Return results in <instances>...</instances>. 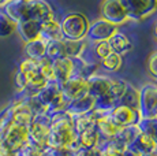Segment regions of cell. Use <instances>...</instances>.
Returning <instances> with one entry per match:
<instances>
[{
  "mask_svg": "<svg viewBox=\"0 0 157 156\" xmlns=\"http://www.w3.org/2000/svg\"><path fill=\"white\" fill-rule=\"evenodd\" d=\"M48 146H51V148H67L72 154L79 149L77 142V131L74 127V118L66 110L51 115Z\"/></svg>",
  "mask_w": 157,
  "mask_h": 156,
  "instance_id": "obj_1",
  "label": "cell"
},
{
  "mask_svg": "<svg viewBox=\"0 0 157 156\" xmlns=\"http://www.w3.org/2000/svg\"><path fill=\"white\" fill-rule=\"evenodd\" d=\"M36 97H37L38 101L45 107L47 114H49V115L60 112V111H64L66 106H67V103H68V101L63 97L59 84L53 82V81H49V82L36 95Z\"/></svg>",
  "mask_w": 157,
  "mask_h": 156,
  "instance_id": "obj_2",
  "label": "cell"
},
{
  "mask_svg": "<svg viewBox=\"0 0 157 156\" xmlns=\"http://www.w3.org/2000/svg\"><path fill=\"white\" fill-rule=\"evenodd\" d=\"M89 21L81 13H68L63 17L60 22L63 38L67 40H82L86 38V33L89 29Z\"/></svg>",
  "mask_w": 157,
  "mask_h": 156,
  "instance_id": "obj_3",
  "label": "cell"
},
{
  "mask_svg": "<svg viewBox=\"0 0 157 156\" xmlns=\"http://www.w3.org/2000/svg\"><path fill=\"white\" fill-rule=\"evenodd\" d=\"M51 129V115L47 112L37 114L33 116L32 122L28 126L29 142L40 148H48V136Z\"/></svg>",
  "mask_w": 157,
  "mask_h": 156,
  "instance_id": "obj_4",
  "label": "cell"
},
{
  "mask_svg": "<svg viewBox=\"0 0 157 156\" xmlns=\"http://www.w3.org/2000/svg\"><path fill=\"white\" fill-rule=\"evenodd\" d=\"M128 17V21L141 22L157 11V0H119Z\"/></svg>",
  "mask_w": 157,
  "mask_h": 156,
  "instance_id": "obj_5",
  "label": "cell"
},
{
  "mask_svg": "<svg viewBox=\"0 0 157 156\" xmlns=\"http://www.w3.org/2000/svg\"><path fill=\"white\" fill-rule=\"evenodd\" d=\"M0 141L8 151L18 155V152L29 142V130L28 126L13 123L0 137Z\"/></svg>",
  "mask_w": 157,
  "mask_h": 156,
  "instance_id": "obj_6",
  "label": "cell"
},
{
  "mask_svg": "<svg viewBox=\"0 0 157 156\" xmlns=\"http://www.w3.org/2000/svg\"><path fill=\"white\" fill-rule=\"evenodd\" d=\"M100 15L102 19L119 26L128 21L127 13L119 0H102L100 6Z\"/></svg>",
  "mask_w": 157,
  "mask_h": 156,
  "instance_id": "obj_7",
  "label": "cell"
},
{
  "mask_svg": "<svg viewBox=\"0 0 157 156\" xmlns=\"http://www.w3.org/2000/svg\"><path fill=\"white\" fill-rule=\"evenodd\" d=\"M119 29H117L116 25L108 22V21L102 19H96L93 22L89 23V29H87L86 33V38L90 43H100V41H108L109 37L116 33Z\"/></svg>",
  "mask_w": 157,
  "mask_h": 156,
  "instance_id": "obj_8",
  "label": "cell"
},
{
  "mask_svg": "<svg viewBox=\"0 0 157 156\" xmlns=\"http://www.w3.org/2000/svg\"><path fill=\"white\" fill-rule=\"evenodd\" d=\"M157 111V84H146L140 89V112L142 118L155 116Z\"/></svg>",
  "mask_w": 157,
  "mask_h": 156,
  "instance_id": "obj_9",
  "label": "cell"
},
{
  "mask_svg": "<svg viewBox=\"0 0 157 156\" xmlns=\"http://www.w3.org/2000/svg\"><path fill=\"white\" fill-rule=\"evenodd\" d=\"M109 116L112 118V121L116 123L119 127H126V126H132L138 125V122L141 121V112L138 110L130 108L127 106H122L117 104L112 110L109 111Z\"/></svg>",
  "mask_w": 157,
  "mask_h": 156,
  "instance_id": "obj_10",
  "label": "cell"
},
{
  "mask_svg": "<svg viewBox=\"0 0 157 156\" xmlns=\"http://www.w3.org/2000/svg\"><path fill=\"white\" fill-rule=\"evenodd\" d=\"M59 86L63 97L67 101H71L74 99H78L87 93V81L86 78L81 76H71L68 80H66L63 84H60Z\"/></svg>",
  "mask_w": 157,
  "mask_h": 156,
  "instance_id": "obj_11",
  "label": "cell"
},
{
  "mask_svg": "<svg viewBox=\"0 0 157 156\" xmlns=\"http://www.w3.org/2000/svg\"><path fill=\"white\" fill-rule=\"evenodd\" d=\"M55 18L53 8L47 0H33L28 3V19L43 23Z\"/></svg>",
  "mask_w": 157,
  "mask_h": 156,
  "instance_id": "obj_12",
  "label": "cell"
},
{
  "mask_svg": "<svg viewBox=\"0 0 157 156\" xmlns=\"http://www.w3.org/2000/svg\"><path fill=\"white\" fill-rule=\"evenodd\" d=\"M94 108H96V99L93 97V96H90L89 93L68 101L67 106H66V111L70 114L72 118H74V116L83 115V114H87Z\"/></svg>",
  "mask_w": 157,
  "mask_h": 156,
  "instance_id": "obj_13",
  "label": "cell"
},
{
  "mask_svg": "<svg viewBox=\"0 0 157 156\" xmlns=\"http://www.w3.org/2000/svg\"><path fill=\"white\" fill-rule=\"evenodd\" d=\"M71 76H74V60L71 58H62L52 60L53 82L60 85L66 80H68Z\"/></svg>",
  "mask_w": 157,
  "mask_h": 156,
  "instance_id": "obj_14",
  "label": "cell"
},
{
  "mask_svg": "<svg viewBox=\"0 0 157 156\" xmlns=\"http://www.w3.org/2000/svg\"><path fill=\"white\" fill-rule=\"evenodd\" d=\"M86 81H87V93L93 96L94 99L107 93L109 91L111 84H112V78L111 77L97 73L86 78Z\"/></svg>",
  "mask_w": 157,
  "mask_h": 156,
  "instance_id": "obj_15",
  "label": "cell"
},
{
  "mask_svg": "<svg viewBox=\"0 0 157 156\" xmlns=\"http://www.w3.org/2000/svg\"><path fill=\"white\" fill-rule=\"evenodd\" d=\"M96 129H97V133L100 136L101 142L108 140H112L113 137H116V134L119 133L120 127L112 121V118L109 116V112L101 115L100 118L96 121Z\"/></svg>",
  "mask_w": 157,
  "mask_h": 156,
  "instance_id": "obj_16",
  "label": "cell"
},
{
  "mask_svg": "<svg viewBox=\"0 0 157 156\" xmlns=\"http://www.w3.org/2000/svg\"><path fill=\"white\" fill-rule=\"evenodd\" d=\"M15 32L18 33V36L21 37V40L23 43H29V41L36 40V38L40 37L41 23L33 19L22 21V22L17 23V30Z\"/></svg>",
  "mask_w": 157,
  "mask_h": 156,
  "instance_id": "obj_17",
  "label": "cell"
},
{
  "mask_svg": "<svg viewBox=\"0 0 157 156\" xmlns=\"http://www.w3.org/2000/svg\"><path fill=\"white\" fill-rule=\"evenodd\" d=\"M127 148L130 151L138 154L140 156H142V155H147L150 152L157 151V142L153 138H150L147 134L140 131V134L135 137V140L130 144Z\"/></svg>",
  "mask_w": 157,
  "mask_h": 156,
  "instance_id": "obj_18",
  "label": "cell"
},
{
  "mask_svg": "<svg viewBox=\"0 0 157 156\" xmlns=\"http://www.w3.org/2000/svg\"><path fill=\"white\" fill-rule=\"evenodd\" d=\"M15 23L28 19V3L22 0H10L2 8Z\"/></svg>",
  "mask_w": 157,
  "mask_h": 156,
  "instance_id": "obj_19",
  "label": "cell"
},
{
  "mask_svg": "<svg viewBox=\"0 0 157 156\" xmlns=\"http://www.w3.org/2000/svg\"><path fill=\"white\" fill-rule=\"evenodd\" d=\"M108 44H109V47H111V51L120 56L127 55L130 51L132 49V44H131V41H130V38L124 33H122L119 30L111 36L109 40H108Z\"/></svg>",
  "mask_w": 157,
  "mask_h": 156,
  "instance_id": "obj_20",
  "label": "cell"
},
{
  "mask_svg": "<svg viewBox=\"0 0 157 156\" xmlns=\"http://www.w3.org/2000/svg\"><path fill=\"white\" fill-rule=\"evenodd\" d=\"M77 142L79 148H97V146H100L101 140L96 126L77 133Z\"/></svg>",
  "mask_w": 157,
  "mask_h": 156,
  "instance_id": "obj_21",
  "label": "cell"
},
{
  "mask_svg": "<svg viewBox=\"0 0 157 156\" xmlns=\"http://www.w3.org/2000/svg\"><path fill=\"white\" fill-rule=\"evenodd\" d=\"M23 52H25V58L38 60V59L45 56V52H47V41L43 40L41 37H38L36 40L29 41V43H25Z\"/></svg>",
  "mask_w": 157,
  "mask_h": 156,
  "instance_id": "obj_22",
  "label": "cell"
},
{
  "mask_svg": "<svg viewBox=\"0 0 157 156\" xmlns=\"http://www.w3.org/2000/svg\"><path fill=\"white\" fill-rule=\"evenodd\" d=\"M40 37L48 41L52 40H62L63 38V33H62V28H60V22L56 21L55 18L49 21H45L41 23V33Z\"/></svg>",
  "mask_w": 157,
  "mask_h": 156,
  "instance_id": "obj_23",
  "label": "cell"
},
{
  "mask_svg": "<svg viewBox=\"0 0 157 156\" xmlns=\"http://www.w3.org/2000/svg\"><path fill=\"white\" fill-rule=\"evenodd\" d=\"M63 43H64L66 58H81V56H85L87 45H89L87 38H82V40H67V38H63Z\"/></svg>",
  "mask_w": 157,
  "mask_h": 156,
  "instance_id": "obj_24",
  "label": "cell"
},
{
  "mask_svg": "<svg viewBox=\"0 0 157 156\" xmlns=\"http://www.w3.org/2000/svg\"><path fill=\"white\" fill-rule=\"evenodd\" d=\"M119 104L122 106H127L130 108H134L140 111V89L135 88L134 85H131L130 82H127L126 91L123 96L120 97Z\"/></svg>",
  "mask_w": 157,
  "mask_h": 156,
  "instance_id": "obj_25",
  "label": "cell"
},
{
  "mask_svg": "<svg viewBox=\"0 0 157 156\" xmlns=\"http://www.w3.org/2000/svg\"><path fill=\"white\" fill-rule=\"evenodd\" d=\"M45 56L51 60H56V59L66 58V49H64V43L62 40H52L47 43V52Z\"/></svg>",
  "mask_w": 157,
  "mask_h": 156,
  "instance_id": "obj_26",
  "label": "cell"
},
{
  "mask_svg": "<svg viewBox=\"0 0 157 156\" xmlns=\"http://www.w3.org/2000/svg\"><path fill=\"white\" fill-rule=\"evenodd\" d=\"M17 30V23L0 8V38H7Z\"/></svg>",
  "mask_w": 157,
  "mask_h": 156,
  "instance_id": "obj_27",
  "label": "cell"
},
{
  "mask_svg": "<svg viewBox=\"0 0 157 156\" xmlns=\"http://www.w3.org/2000/svg\"><path fill=\"white\" fill-rule=\"evenodd\" d=\"M138 127L142 133L147 134L150 138H153L157 142V118L149 116V118H141L138 122Z\"/></svg>",
  "mask_w": 157,
  "mask_h": 156,
  "instance_id": "obj_28",
  "label": "cell"
},
{
  "mask_svg": "<svg viewBox=\"0 0 157 156\" xmlns=\"http://www.w3.org/2000/svg\"><path fill=\"white\" fill-rule=\"evenodd\" d=\"M140 127H138V125H132V126H126V127H120L119 133L116 134V137H113V138H117L119 141H122L123 144H126V145H130V144L132 142V141L135 140V137L140 134Z\"/></svg>",
  "mask_w": 157,
  "mask_h": 156,
  "instance_id": "obj_29",
  "label": "cell"
},
{
  "mask_svg": "<svg viewBox=\"0 0 157 156\" xmlns=\"http://www.w3.org/2000/svg\"><path fill=\"white\" fill-rule=\"evenodd\" d=\"M126 86H127V81L120 80V78H112V84H111L109 91H108L107 93L115 103L119 104L120 97H122L126 91Z\"/></svg>",
  "mask_w": 157,
  "mask_h": 156,
  "instance_id": "obj_30",
  "label": "cell"
},
{
  "mask_svg": "<svg viewBox=\"0 0 157 156\" xmlns=\"http://www.w3.org/2000/svg\"><path fill=\"white\" fill-rule=\"evenodd\" d=\"M100 63H101L102 68H105L107 71H117V70H120V67L123 64V56L117 55L115 52H111L104 59H101Z\"/></svg>",
  "mask_w": 157,
  "mask_h": 156,
  "instance_id": "obj_31",
  "label": "cell"
},
{
  "mask_svg": "<svg viewBox=\"0 0 157 156\" xmlns=\"http://www.w3.org/2000/svg\"><path fill=\"white\" fill-rule=\"evenodd\" d=\"M37 63H38V70L41 71V74H43L48 81H53V77H52V60L48 59L47 56H44V58L38 59Z\"/></svg>",
  "mask_w": 157,
  "mask_h": 156,
  "instance_id": "obj_32",
  "label": "cell"
},
{
  "mask_svg": "<svg viewBox=\"0 0 157 156\" xmlns=\"http://www.w3.org/2000/svg\"><path fill=\"white\" fill-rule=\"evenodd\" d=\"M45 149L28 142L19 152H18V156H45Z\"/></svg>",
  "mask_w": 157,
  "mask_h": 156,
  "instance_id": "obj_33",
  "label": "cell"
},
{
  "mask_svg": "<svg viewBox=\"0 0 157 156\" xmlns=\"http://www.w3.org/2000/svg\"><path fill=\"white\" fill-rule=\"evenodd\" d=\"M112 52L111 51V47L108 44V41H100V43H94V47H93V53L97 59H104L107 55Z\"/></svg>",
  "mask_w": 157,
  "mask_h": 156,
  "instance_id": "obj_34",
  "label": "cell"
},
{
  "mask_svg": "<svg viewBox=\"0 0 157 156\" xmlns=\"http://www.w3.org/2000/svg\"><path fill=\"white\" fill-rule=\"evenodd\" d=\"M146 68H147L149 77L157 82V51H153L149 55L147 63H146Z\"/></svg>",
  "mask_w": 157,
  "mask_h": 156,
  "instance_id": "obj_35",
  "label": "cell"
},
{
  "mask_svg": "<svg viewBox=\"0 0 157 156\" xmlns=\"http://www.w3.org/2000/svg\"><path fill=\"white\" fill-rule=\"evenodd\" d=\"M14 85H15V89H17L18 93H22L25 91L26 85H28V77L22 73V71L17 70L14 74Z\"/></svg>",
  "mask_w": 157,
  "mask_h": 156,
  "instance_id": "obj_36",
  "label": "cell"
},
{
  "mask_svg": "<svg viewBox=\"0 0 157 156\" xmlns=\"http://www.w3.org/2000/svg\"><path fill=\"white\" fill-rule=\"evenodd\" d=\"M74 156H101L100 146L97 148H79L77 152H74Z\"/></svg>",
  "mask_w": 157,
  "mask_h": 156,
  "instance_id": "obj_37",
  "label": "cell"
},
{
  "mask_svg": "<svg viewBox=\"0 0 157 156\" xmlns=\"http://www.w3.org/2000/svg\"><path fill=\"white\" fill-rule=\"evenodd\" d=\"M0 156H18V155L14 154V152H11V151H8V149L3 145L2 141H0Z\"/></svg>",
  "mask_w": 157,
  "mask_h": 156,
  "instance_id": "obj_38",
  "label": "cell"
},
{
  "mask_svg": "<svg viewBox=\"0 0 157 156\" xmlns=\"http://www.w3.org/2000/svg\"><path fill=\"white\" fill-rule=\"evenodd\" d=\"M101 149V156H124V154H117V152H112V151H108V149Z\"/></svg>",
  "mask_w": 157,
  "mask_h": 156,
  "instance_id": "obj_39",
  "label": "cell"
},
{
  "mask_svg": "<svg viewBox=\"0 0 157 156\" xmlns=\"http://www.w3.org/2000/svg\"><path fill=\"white\" fill-rule=\"evenodd\" d=\"M152 30H153V36H155V38H156V41H157V21H155V22H153Z\"/></svg>",
  "mask_w": 157,
  "mask_h": 156,
  "instance_id": "obj_40",
  "label": "cell"
},
{
  "mask_svg": "<svg viewBox=\"0 0 157 156\" xmlns=\"http://www.w3.org/2000/svg\"><path fill=\"white\" fill-rule=\"evenodd\" d=\"M7 2H10V0H0V8H3L6 4H7Z\"/></svg>",
  "mask_w": 157,
  "mask_h": 156,
  "instance_id": "obj_41",
  "label": "cell"
},
{
  "mask_svg": "<svg viewBox=\"0 0 157 156\" xmlns=\"http://www.w3.org/2000/svg\"><path fill=\"white\" fill-rule=\"evenodd\" d=\"M142 156H157V151L150 152V154H147V155H142Z\"/></svg>",
  "mask_w": 157,
  "mask_h": 156,
  "instance_id": "obj_42",
  "label": "cell"
},
{
  "mask_svg": "<svg viewBox=\"0 0 157 156\" xmlns=\"http://www.w3.org/2000/svg\"><path fill=\"white\" fill-rule=\"evenodd\" d=\"M22 2H26V3H29V2H33V0H22Z\"/></svg>",
  "mask_w": 157,
  "mask_h": 156,
  "instance_id": "obj_43",
  "label": "cell"
},
{
  "mask_svg": "<svg viewBox=\"0 0 157 156\" xmlns=\"http://www.w3.org/2000/svg\"><path fill=\"white\" fill-rule=\"evenodd\" d=\"M155 116H156V118H157V111H156V114H155Z\"/></svg>",
  "mask_w": 157,
  "mask_h": 156,
  "instance_id": "obj_44",
  "label": "cell"
}]
</instances>
